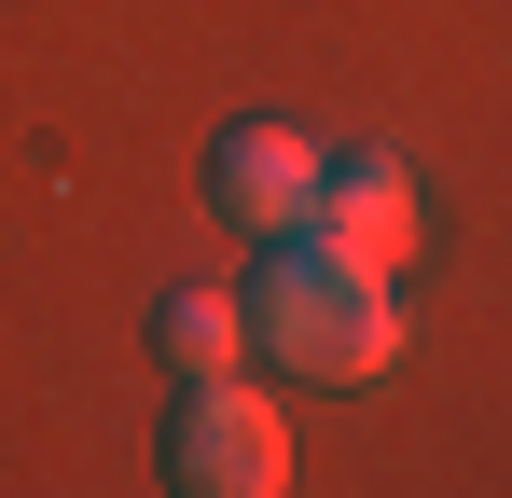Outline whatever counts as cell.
Instances as JSON below:
<instances>
[{
    "mask_svg": "<svg viewBox=\"0 0 512 498\" xmlns=\"http://www.w3.org/2000/svg\"><path fill=\"white\" fill-rule=\"evenodd\" d=\"M236 319H250V360H291L305 388H374V374L402 360L388 263H360V249H333V236H263Z\"/></svg>",
    "mask_w": 512,
    "mask_h": 498,
    "instance_id": "cell-1",
    "label": "cell"
},
{
    "mask_svg": "<svg viewBox=\"0 0 512 498\" xmlns=\"http://www.w3.org/2000/svg\"><path fill=\"white\" fill-rule=\"evenodd\" d=\"M167 485L180 498H277L291 485L277 402L236 388V374H180V402H167Z\"/></svg>",
    "mask_w": 512,
    "mask_h": 498,
    "instance_id": "cell-2",
    "label": "cell"
},
{
    "mask_svg": "<svg viewBox=\"0 0 512 498\" xmlns=\"http://www.w3.org/2000/svg\"><path fill=\"white\" fill-rule=\"evenodd\" d=\"M208 208H222L236 236H305L319 139H305V125H222V139H208Z\"/></svg>",
    "mask_w": 512,
    "mask_h": 498,
    "instance_id": "cell-3",
    "label": "cell"
},
{
    "mask_svg": "<svg viewBox=\"0 0 512 498\" xmlns=\"http://www.w3.org/2000/svg\"><path fill=\"white\" fill-rule=\"evenodd\" d=\"M305 236L360 249V263H402V249H416V180H402V153H319Z\"/></svg>",
    "mask_w": 512,
    "mask_h": 498,
    "instance_id": "cell-4",
    "label": "cell"
},
{
    "mask_svg": "<svg viewBox=\"0 0 512 498\" xmlns=\"http://www.w3.org/2000/svg\"><path fill=\"white\" fill-rule=\"evenodd\" d=\"M153 346H167L180 374H236L250 360V319H236V291H167L153 305Z\"/></svg>",
    "mask_w": 512,
    "mask_h": 498,
    "instance_id": "cell-5",
    "label": "cell"
}]
</instances>
